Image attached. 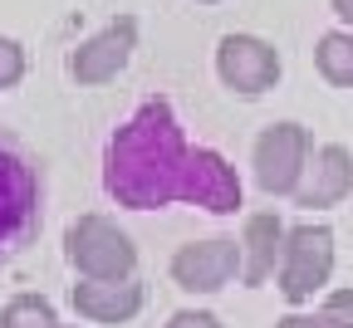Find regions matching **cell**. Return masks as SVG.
<instances>
[{
    "instance_id": "4",
    "label": "cell",
    "mask_w": 353,
    "mask_h": 328,
    "mask_svg": "<svg viewBox=\"0 0 353 328\" xmlns=\"http://www.w3.org/2000/svg\"><path fill=\"white\" fill-rule=\"evenodd\" d=\"M334 274V230L324 221L290 225L285 236V260H280V294L290 304H309Z\"/></svg>"
},
{
    "instance_id": "5",
    "label": "cell",
    "mask_w": 353,
    "mask_h": 328,
    "mask_svg": "<svg viewBox=\"0 0 353 328\" xmlns=\"http://www.w3.org/2000/svg\"><path fill=\"white\" fill-rule=\"evenodd\" d=\"M309 157H314V147H309V132L299 123H270L255 137V152H250L260 192L265 196H294Z\"/></svg>"
},
{
    "instance_id": "14",
    "label": "cell",
    "mask_w": 353,
    "mask_h": 328,
    "mask_svg": "<svg viewBox=\"0 0 353 328\" xmlns=\"http://www.w3.org/2000/svg\"><path fill=\"white\" fill-rule=\"evenodd\" d=\"M20 74H25V50H20L15 39H6V34H0V88L20 83Z\"/></svg>"
},
{
    "instance_id": "7",
    "label": "cell",
    "mask_w": 353,
    "mask_h": 328,
    "mask_svg": "<svg viewBox=\"0 0 353 328\" xmlns=\"http://www.w3.org/2000/svg\"><path fill=\"white\" fill-rule=\"evenodd\" d=\"M245 269L241 240H192L172 255V279L187 294H216Z\"/></svg>"
},
{
    "instance_id": "11",
    "label": "cell",
    "mask_w": 353,
    "mask_h": 328,
    "mask_svg": "<svg viewBox=\"0 0 353 328\" xmlns=\"http://www.w3.org/2000/svg\"><path fill=\"white\" fill-rule=\"evenodd\" d=\"M69 299L94 323H128L143 309V285L138 279H79Z\"/></svg>"
},
{
    "instance_id": "13",
    "label": "cell",
    "mask_w": 353,
    "mask_h": 328,
    "mask_svg": "<svg viewBox=\"0 0 353 328\" xmlns=\"http://www.w3.org/2000/svg\"><path fill=\"white\" fill-rule=\"evenodd\" d=\"M0 328H59V318L44 294H15L0 309Z\"/></svg>"
},
{
    "instance_id": "10",
    "label": "cell",
    "mask_w": 353,
    "mask_h": 328,
    "mask_svg": "<svg viewBox=\"0 0 353 328\" xmlns=\"http://www.w3.org/2000/svg\"><path fill=\"white\" fill-rule=\"evenodd\" d=\"M285 221L275 216V211H255V216H245V230H241V255H245V269H241V279L255 289V285H265L270 274H280V260H285Z\"/></svg>"
},
{
    "instance_id": "17",
    "label": "cell",
    "mask_w": 353,
    "mask_h": 328,
    "mask_svg": "<svg viewBox=\"0 0 353 328\" xmlns=\"http://www.w3.org/2000/svg\"><path fill=\"white\" fill-rule=\"evenodd\" d=\"M275 328H334V323H329L324 314H285Z\"/></svg>"
},
{
    "instance_id": "12",
    "label": "cell",
    "mask_w": 353,
    "mask_h": 328,
    "mask_svg": "<svg viewBox=\"0 0 353 328\" xmlns=\"http://www.w3.org/2000/svg\"><path fill=\"white\" fill-rule=\"evenodd\" d=\"M319 74L334 88H353V30H329L319 34V50H314Z\"/></svg>"
},
{
    "instance_id": "9",
    "label": "cell",
    "mask_w": 353,
    "mask_h": 328,
    "mask_svg": "<svg viewBox=\"0 0 353 328\" xmlns=\"http://www.w3.org/2000/svg\"><path fill=\"white\" fill-rule=\"evenodd\" d=\"M343 196H353V152L343 143H324V147H314V157L304 167L294 206L319 211V206H339Z\"/></svg>"
},
{
    "instance_id": "3",
    "label": "cell",
    "mask_w": 353,
    "mask_h": 328,
    "mask_svg": "<svg viewBox=\"0 0 353 328\" xmlns=\"http://www.w3.org/2000/svg\"><path fill=\"white\" fill-rule=\"evenodd\" d=\"M64 255L83 279H132L138 265V245L108 216H79L64 230Z\"/></svg>"
},
{
    "instance_id": "20",
    "label": "cell",
    "mask_w": 353,
    "mask_h": 328,
    "mask_svg": "<svg viewBox=\"0 0 353 328\" xmlns=\"http://www.w3.org/2000/svg\"><path fill=\"white\" fill-rule=\"evenodd\" d=\"M59 328H64V323H59Z\"/></svg>"
},
{
    "instance_id": "6",
    "label": "cell",
    "mask_w": 353,
    "mask_h": 328,
    "mask_svg": "<svg viewBox=\"0 0 353 328\" xmlns=\"http://www.w3.org/2000/svg\"><path fill=\"white\" fill-rule=\"evenodd\" d=\"M216 74H221V83H226L231 93L255 99V93L275 88L280 54H275V44L260 39V34H226L216 44Z\"/></svg>"
},
{
    "instance_id": "19",
    "label": "cell",
    "mask_w": 353,
    "mask_h": 328,
    "mask_svg": "<svg viewBox=\"0 0 353 328\" xmlns=\"http://www.w3.org/2000/svg\"><path fill=\"white\" fill-rule=\"evenodd\" d=\"M196 6H216V0H196Z\"/></svg>"
},
{
    "instance_id": "18",
    "label": "cell",
    "mask_w": 353,
    "mask_h": 328,
    "mask_svg": "<svg viewBox=\"0 0 353 328\" xmlns=\"http://www.w3.org/2000/svg\"><path fill=\"white\" fill-rule=\"evenodd\" d=\"M334 15H339L343 25H353V0H334Z\"/></svg>"
},
{
    "instance_id": "16",
    "label": "cell",
    "mask_w": 353,
    "mask_h": 328,
    "mask_svg": "<svg viewBox=\"0 0 353 328\" xmlns=\"http://www.w3.org/2000/svg\"><path fill=\"white\" fill-rule=\"evenodd\" d=\"M162 328H221V318H216V314H206V309H176Z\"/></svg>"
},
{
    "instance_id": "15",
    "label": "cell",
    "mask_w": 353,
    "mask_h": 328,
    "mask_svg": "<svg viewBox=\"0 0 353 328\" xmlns=\"http://www.w3.org/2000/svg\"><path fill=\"white\" fill-rule=\"evenodd\" d=\"M319 314H324L334 328H353V289H329Z\"/></svg>"
},
{
    "instance_id": "2",
    "label": "cell",
    "mask_w": 353,
    "mask_h": 328,
    "mask_svg": "<svg viewBox=\"0 0 353 328\" xmlns=\"http://www.w3.org/2000/svg\"><path fill=\"white\" fill-rule=\"evenodd\" d=\"M39 230V167L15 132L0 127V265L15 260Z\"/></svg>"
},
{
    "instance_id": "8",
    "label": "cell",
    "mask_w": 353,
    "mask_h": 328,
    "mask_svg": "<svg viewBox=\"0 0 353 328\" xmlns=\"http://www.w3.org/2000/svg\"><path fill=\"white\" fill-rule=\"evenodd\" d=\"M132 50H138V20L132 15H118V20H108L99 34H88L79 50L69 54V74L79 79V83H108V79H118L123 69H128V59H132Z\"/></svg>"
},
{
    "instance_id": "1",
    "label": "cell",
    "mask_w": 353,
    "mask_h": 328,
    "mask_svg": "<svg viewBox=\"0 0 353 328\" xmlns=\"http://www.w3.org/2000/svg\"><path fill=\"white\" fill-rule=\"evenodd\" d=\"M103 192L128 211L201 206L211 216H231L241 206V176L216 147H192L172 99L152 93L108 137Z\"/></svg>"
}]
</instances>
